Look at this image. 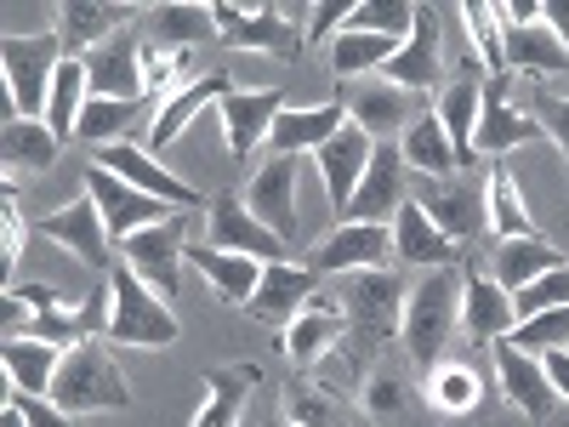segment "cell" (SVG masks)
Masks as SVG:
<instances>
[{
	"instance_id": "1",
	"label": "cell",
	"mask_w": 569,
	"mask_h": 427,
	"mask_svg": "<svg viewBox=\"0 0 569 427\" xmlns=\"http://www.w3.org/2000/svg\"><path fill=\"white\" fill-rule=\"evenodd\" d=\"M405 297H410V285H405L399 268H359V274H342L337 302H342V314H348V348H337L330 359L348 365V383L370 376L382 342L405 325Z\"/></svg>"
},
{
	"instance_id": "2",
	"label": "cell",
	"mask_w": 569,
	"mask_h": 427,
	"mask_svg": "<svg viewBox=\"0 0 569 427\" xmlns=\"http://www.w3.org/2000/svg\"><path fill=\"white\" fill-rule=\"evenodd\" d=\"M456 330H461V268H427L410 285L405 325H399L410 365L421 376H433L439 370V354H445V342L456 337Z\"/></svg>"
},
{
	"instance_id": "3",
	"label": "cell",
	"mask_w": 569,
	"mask_h": 427,
	"mask_svg": "<svg viewBox=\"0 0 569 427\" xmlns=\"http://www.w3.org/2000/svg\"><path fill=\"white\" fill-rule=\"evenodd\" d=\"M182 337V325L166 297H154L126 262L109 268V337L120 348H171Z\"/></svg>"
},
{
	"instance_id": "4",
	"label": "cell",
	"mask_w": 569,
	"mask_h": 427,
	"mask_svg": "<svg viewBox=\"0 0 569 427\" xmlns=\"http://www.w3.org/2000/svg\"><path fill=\"white\" fill-rule=\"evenodd\" d=\"M52 405H63L69 416H86V410H126L131 405V388H126V370L109 359L103 342H74L52 376Z\"/></svg>"
},
{
	"instance_id": "5",
	"label": "cell",
	"mask_w": 569,
	"mask_h": 427,
	"mask_svg": "<svg viewBox=\"0 0 569 427\" xmlns=\"http://www.w3.org/2000/svg\"><path fill=\"white\" fill-rule=\"evenodd\" d=\"M0 58H7V91H12V115L18 120H46L52 103V80L63 69V40L58 34H7L0 40Z\"/></svg>"
},
{
	"instance_id": "6",
	"label": "cell",
	"mask_w": 569,
	"mask_h": 427,
	"mask_svg": "<svg viewBox=\"0 0 569 427\" xmlns=\"http://www.w3.org/2000/svg\"><path fill=\"white\" fill-rule=\"evenodd\" d=\"M188 240H194V211H171L166 222H154V228H142V234H131V240L120 246V257H126V268L149 285L154 297H177L182 291V251H188Z\"/></svg>"
},
{
	"instance_id": "7",
	"label": "cell",
	"mask_w": 569,
	"mask_h": 427,
	"mask_svg": "<svg viewBox=\"0 0 569 427\" xmlns=\"http://www.w3.org/2000/svg\"><path fill=\"white\" fill-rule=\"evenodd\" d=\"M337 98L348 103V120H353L370 142H376V137L393 142V137H405L421 115H433V109L416 98V91H405V86H393V80H382V75H376V80H342Z\"/></svg>"
},
{
	"instance_id": "8",
	"label": "cell",
	"mask_w": 569,
	"mask_h": 427,
	"mask_svg": "<svg viewBox=\"0 0 569 427\" xmlns=\"http://www.w3.org/2000/svg\"><path fill=\"white\" fill-rule=\"evenodd\" d=\"M313 7H262V12H251V7H228V0H217L211 7V18H217V34L228 40V46H240V52H273V58H284L291 63L297 52H302V29H297V18H308Z\"/></svg>"
},
{
	"instance_id": "9",
	"label": "cell",
	"mask_w": 569,
	"mask_h": 427,
	"mask_svg": "<svg viewBox=\"0 0 569 427\" xmlns=\"http://www.w3.org/2000/svg\"><path fill=\"white\" fill-rule=\"evenodd\" d=\"M211 251H240V257H257V262H291V246L279 240L273 228H262L251 211H246V195H217L206 206V240Z\"/></svg>"
},
{
	"instance_id": "10",
	"label": "cell",
	"mask_w": 569,
	"mask_h": 427,
	"mask_svg": "<svg viewBox=\"0 0 569 427\" xmlns=\"http://www.w3.org/2000/svg\"><path fill=\"white\" fill-rule=\"evenodd\" d=\"M91 166H103V171H114L120 182H131V188H142V195L166 200L171 211H206V206H211L200 188H188L182 177H171L149 149H137L131 137H126V142H109V149H98V155H91Z\"/></svg>"
},
{
	"instance_id": "11",
	"label": "cell",
	"mask_w": 569,
	"mask_h": 427,
	"mask_svg": "<svg viewBox=\"0 0 569 427\" xmlns=\"http://www.w3.org/2000/svg\"><path fill=\"white\" fill-rule=\"evenodd\" d=\"M246 211L273 228L284 246L302 240V211H297V160L291 155H273L246 177Z\"/></svg>"
},
{
	"instance_id": "12",
	"label": "cell",
	"mask_w": 569,
	"mask_h": 427,
	"mask_svg": "<svg viewBox=\"0 0 569 427\" xmlns=\"http://www.w3.org/2000/svg\"><path fill=\"white\" fill-rule=\"evenodd\" d=\"M29 228L46 234V240H58V246H63L69 257H80L86 268H98V274L114 268L109 222H103V211H98V200H91V195H80V200H69V206H58V211H46V217H34Z\"/></svg>"
},
{
	"instance_id": "13",
	"label": "cell",
	"mask_w": 569,
	"mask_h": 427,
	"mask_svg": "<svg viewBox=\"0 0 569 427\" xmlns=\"http://www.w3.org/2000/svg\"><path fill=\"white\" fill-rule=\"evenodd\" d=\"M279 348H284V359H291V370H302V376H308L313 365H325L337 348H348V314H342V302L325 297V291H313L308 308L284 325Z\"/></svg>"
},
{
	"instance_id": "14",
	"label": "cell",
	"mask_w": 569,
	"mask_h": 427,
	"mask_svg": "<svg viewBox=\"0 0 569 427\" xmlns=\"http://www.w3.org/2000/svg\"><path fill=\"white\" fill-rule=\"evenodd\" d=\"M388 257H393L388 222H337L308 251V268L313 274H359V268H388Z\"/></svg>"
},
{
	"instance_id": "15",
	"label": "cell",
	"mask_w": 569,
	"mask_h": 427,
	"mask_svg": "<svg viewBox=\"0 0 569 427\" xmlns=\"http://www.w3.org/2000/svg\"><path fill=\"white\" fill-rule=\"evenodd\" d=\"M445 75V34H439V7H427V0H416V23H410V40L399 46V52L382 63V80L405 86V91H433Z\"/></svg>"
},
{
	"instance_id": "16",
	"label": "cell",
	"mask_w": 569,
	"mask_h": 427,
	"mask_svg": "<svg viewBox=\"0 0 569 427\" xmlns=\"http://www.w3.org/2000/svg\"><path fill=\"white\" fill-rule=\"evenodd\" d=\"M86 195L98 200V211H103V222H109V240H120V246L131 240V234H142V228H154V222L171 217L166 200H154V195H142V188L120 182V177L103 171V166H86Z\"/></svg>"
},
{
	"instance_id": "17",
	"label": "cell",
	"mask_w": 569,
	"mask_h": 427,
	"mask_svg": "<svg viewBox=\"0 0 569 427\" xmlns=\"http://www.w3.org/2000/svg\"><path fill=\"white\" fill-rule=\"evenodd\" d=\"M86 80H91V98H114V103L149 98V86H142V34H137V23L109 34L98 52H86Z\"/></svg>"
},
{
	"instance_id": "18",
	"label": "cell",
	"mask_w": 569,
	"mask_h": 427,
	"mask_svg": "<svg viewBox=\"0 0 569 427\" xmlns=\"http://www.w3.org/2000/svg\"><path fill=\"white\" fill-rule=\"evenodd\" d=\"M421 211L433 217L456 246L485 240V228H490V195H485L479 177H445V182H433V195H421Z\"/></svg>"
},
{
	"instance_id": "19",
	"label": "cell",
	"mask_w": 569,
	"mask_h": 427,
	"mask_svg": "<svg viewBox=\"0 0 569 427\" xmlns=\"http://www.w3.org/2000/svg\"><path fill=\"white\" fill-rule=\"evenodd\" d=\"M479 69H485V63L467 58V69L439 86V109H433L439 126H445V137H450V149H456V166H461V171L479 166V155H472V131H479V109H485V75H479Z\"/></svg>"
},
{
	"instance_id": "20",
	"label": "cell",
	"mask_w": 569,
	"mask_h": 427,
	"mask_svg": "<svg viewBox=\"0 0 569 427\" xmlns=\"http://www.w3.org/2000/svg\"><path fill=\"white\" fill-rule=\"evenodd\" d=\"M405 171H410V166H405V155H399V142H376L370 171H365V182L353 188L342 222H388V217H399V206L410 200V195H405Z\"/></svg>"
},
{
	"instance_id": "21",
	"label": "cell",
	"mask_w": 569,
	"mask_h": 427,
	"mask_svg": "<svg viewBox=\"0 0 569 427\" xmlns=\"http://www.w3.org/2000/svg\"><path fill=\"white\" fill-rule=\"evenodd\" d=\"M319 291V274L302 262H268L262 268V285L251 291V302H246V314L257 319V325H273V330H284L302 308H308V297Z\"/></svg>"
},
{
	"instance_id": "22",
	"label": "cell",
	"mask_w": 569,
	"mask_h": 427,
	"mask_svg": "<svg viewBox=\"0 0 569 427\" xmlns=\"http://www.w3.org/2000/svg\"><path fill=\"white\" fill-rule=\"evenodd\" d=\"M547 131L530 120V115H518L512 98H507V80H490L485 86V109H479V131H472V155L485 160H501L507 149H525V142H541Z\"/></svg>"
},
{
	"instance_id": "23",
	"label": "cell",
	"mask_w": 569,
	"mask_h": 427,
	"mask_svg": "<svg viewBox=\"0 0 569 427\" xmlns=\"http://www.w3.org/2000/svg\"><path fill=\"white\" fill-rule=\"evenodd\" d=\"M370 155H376V142H370L353 120H348V126L313 155V160H319V177H325V195H330V211H337V222L348 217V200H353V188H359L365 171H370Z\"/></svg>"
},
{
	"instance_id": "24",
	"label": "cell",
	"mask_w": 569,
	"mask_h": 427,
	"mask_svg": "<svg viewBox=\"0 0 569 427\" xmlns=\"http://www.w3.org/2000/svg\"><path fill=\"white\" fill-rule=\"evenodd\" d=\"M279 109H284L279 91H228V98L217 103L228 155H233V160H251L257 149H268V131H273Z\"/></svg>"
},
{
	"instance_id": "25",
	"label": "cell",
	"mask_w": 569,
	"mask_h": 427,
	"mask_svg": "<svg viewBox=\"0 0 569 427\" xmlns=\"http://www.w3.org/2000/svg\"><path fill=\"white\" fill-rule=\"evenodd\" d=\"M228 91H233V75H228V69H211V75H200V80H188L177 98H166V109H160L154 126H149V155H166L171 142L194 126L206 109H217V103L228 98Z\"/></svg>"
},
{
	"instance_id": "26",
	"label": "cell",
	"mask_w": 569,
	"mask_h": 427,
	"mask_svg": "<svg viewBox=\"0 0 569 427\" xmlns=\"http://www.w3.org/2000/svg\"><path fill=\"white\" fill-rule=\"evenodd\" d=\"M496 383H501V394L525 410L530 421H547L552 405H558V388L547 383V365L536 354H525V348H512L507 337L496 342Z\"/></svg>"
},
{
	"instance_id": "27",
	"label": "cell",
	"mask_w": 569,
	"mask_h": 427,
	"mask_svg": "<svg viewBox=\"0 0 569 427\" xmlns=\"http://www.w3.org/2000/svg\"><path fill=\"white\" fill-rule=\"evenodd\" d=\"M131 18H142V7H114V0H63L58 7V40L69 58L98 52L109 34H120Z\"/></svg>"
},
{
	"instance_id": "28",
	"label": "cell",
	"mask_w": 569,
	"mask_h": 427,
	"mask_svg": "<svg viewBox=\"0 0 569 427\" xmlns=\"http://www.w3.org/2000/svg\"><path fill=\"white\" fill-rule=\"evenodd\" d=\"M257 383H262V365H251V359H233V365L206 370V399H200V410H194L188 427H240Z\"/></svg>"
},
{
	"instance_id": "29",
	"label": "cell",
	"mask_w": 569,
	"mask_h": 427,
	"mask_svg": "<svg viewBox=\"0 0 569 427\" xmlns=\"http://www.w3.org/2000/svg\"><path fill=\"white\" fill-rule=\"evenodd\" d=\"M512 325H518V314H512V297L501 291L496 279H485V268H461V330L467 337H479V342H501V337H512Z\"/></svg>"
},
{
	"instance_id": "30",
	"label": "cell",
	"mask_w": 569,
	"mask_h": 427,
	"mask_svg": "<svg viewBox=\"0 0 569 427\" xmlns=\"http://www.w3.org/2000/svg\"><path fill=\"white\" fill-rule=\"evenodd\" d=\"M348 126V103L342 98H330V103H319V109H279V120H273V131H268V155H319L330 137H337Z\"/></svg>"
},
{
	"instance_id": "31",
	"label": "cell",
	"mask_w": 569,
	"mask_h": 427,
	"mask_svg": "<svg viewBox=\"0 0 569 427\" xmlns=\"http://www.w3.org/2000/svg\"><path fill=\"white\" fill-rule=\"evenodd\" d=\"M393 257L410 268H456V240L421 211V200H405L393 217Z\"/></svg>"
},
{
	"instance_id": "32",
	"label": "cell",
	"mask_w": 569,
	"mask_h": 427,
	"mask_svg": "<svg viewBox=\"0 0 569 427\" xmlns=\"http://www.w3.org/2000/svg\"><path fill=\"white\" fill-rule=\"evenodd\" d=\"M501 34H507V69H518L525 80H547V75L569 69V52H563V40L547 29V18H536V23H501Z\"/></svg>"
},
{
	"instance_id": "33",
	"label": "cell",
	"mask_w": 569,
	"mask_h": 427,
	"mask_svg": "<svg viewBox=\"0 0 569 427\" xmlns=\"http://www.w3.org/2000/svg\"><path fill=\"white\" fill-rule=\"evenodd\" d=\"M182 257L211 279V291H217L228 308H246V302H251V291L262 285V268H268V262H257V257H240V251H211V246H194V240H188V251H182Z\"/></svg>"
},
{
	"instance_id": "34",
	"label": "cell",
	"mask_w": 569,
	"mask_h": 427,
	"mask_svg": "<svg viewBox=\"0 0 569 427\" xmlns=\"http://www.w3.org/2000/svg\"><path fill=\"white\" fill-rule=\"evenodd\" d=\"M142 29H149V46H160V52H194L217 34V18L211 7L171 0V7H142Z\"/></svg>"
},
{
	"instance_id": "35",
	"label": "cell",
	"mask_w": 569,
	"mask_h": 427,
	"mask_svg": "<svg viewBox=\"0 0 569 427\" xmlns=\"http://www.w3.org/2000/svg\"><path fill=\"white\" fill-rule=\"evenodd\" d=\"M58 131L46 126V120H18V115H7V126H0V155H7V171L18 177V171H29V177H46L58 166Z\"/></svg>"
},
{
	"instance_id": "36",
	"label": "cell",
	"mask_w": 569,
	"mask_h": 427,
	"mask_svg": "<svg viewBox=\"0 0 569 427\" xmlns=\"http://www.w3.org/2000/svg\"><path fill=\"white\" fill-rule=\"evenodd\" d=\"M552 268H563V257L547 246V234H541V240H496L490 246V279L501 285L507 297H518L530 279H541Z\"/></svg>"
},
{
	"instance_id": "37",
	"label": "cell",
	"mask_w": 569,
	"mask_h": 427,
	"mask_svg": "<svg viewBox=\"0 0 569 427\" xmlns=\"http://www.w3.org/2000/svg\"><path fill=\"white\" fill-rule=\"evenodd\" d=\"M284 427H353V405L342 394L319 388L313 376L291 370V383H284Z\"/></svg>"
},
{
	"instance_id": "38",
	"label": "cell",
	"mask_w": 569,
	"mask_h": 427,
	"mask_svg": "<svg viewBox=\"0 0 569 427\" xmlns=\"http://www.w3.org/2000/svg\"><path fill=\"white\" fill-rule=\"evenodd\" d=\"M69 348L46 342V337H7V348H0V359H7V376L18 394H52V376L63 365Z\"/></svg>"
},
{
	"instance_id": "39",
	"label": "cell",
	"mask_w": 569,
	"mask_h": 427,
	"mask_svg": "<svg viewBox=\"0 0 569 427\" xmlns=\"http://www.w3.org/2000/svg\"><path fill=\"white\" fill-rule=\"evenodd\" d=\"M399 155H405L410 171L433 177V182H445V177L461 171V166H456V149H450V137H445V126H439V115H421V120L399 137Z\"/></svg>"
},
{
	"instance_id": "40",
	"label": "cell",
	"mask_w": 569,
	"mask_h": 427,
	"mask_svg": "<svg viewBox=\"0 0 569 427\" xmlns=\"http://www.w3.org/2000/svg\"><path fill=\"white\" fill-rule=\"evenodd\" d=\"M490 240H541V228L530 222L518 182L501 160H490Z\"/></svg>"
},
{
	"instance_id": "41",
	"label": "cell",
	"mask_w": 569,
	"mask_h": 427,
	"mask_svg": "<svg viewBox=\"0 0 569 427\" xmlns=\"http://www.w3.org/2000/svg\"><path fill=\"white\" fill-rule=\"evenodd\" d=\"M393 52H399V40H388V34H353V29H342L337 40H330V69H337V86L342 80H365V69H382Z\"/></svg>"
},
{
	"instance_id": "42",
	"label": "cell",
	"mask_w": 569,
	"mask_h": 427,
	"mask_svg": "<svg viewBox=\"0 0 569 427\" xmlns=\"http://www.w3.org/2000/svg\"><path fill=\"white\" fill-rule=\"evenodd\" d=\"M427 405L445 410V416H472L485 405V383L472 365H439L433 376H427Z\"/></svg>"
},
{
	"instance_id": "43",
	"label": "cell",
	"mask_w": 569,
	"mask_h": 427,
	"mask_svg": "<svg viewBox=\"0 0 569 427\" xmlns=\"http://www.w3.org/2000/svg\"><path fill=\"white\" fill-rule=\"evenodd\" d=\"M160 103V98H137V103H114V98H91L86 115H80V137L98 142V149H109V142H126V131L142 120V109Z\"/></svg>"
},
{
	"instance_id": "44",
	"label": "cell",
	"mask_w": 569,
	"mask_h": 427,
	"mask_svg": "<svg viewBox=\"0 0 569 427\" xmlns=\"http://www.w3.org/2000/svg\"><path fill=\"white\" fill-rule=\"evenodd\" d=\"M359 388H365V416H376L382 427H405V421H410V394H405V383H399L393 365L376 359Z\"/></svg>"
},
{
	"instance_id": "45",
	"label": "cell",
	"mask_w": 569,
	"mask_h": 427,
	"mask_svg": "<svg viewBox=\"0 0 569 427\" xmlns=\"http://www.w3.org/2000/svg\"><path fill=\"white\" fill-rule=\"evenodd\" d=\"M410 23H416V0H365V7H353L348 12V23L342 29H353V34H388V40H410Z\"/></svg>"
},
{
	"instance_id": "46",
	"label": "cell",
	"mask_w": 569,
	"mask_h": 427,
	"mask_svg": "<svg viewBox=\"0 0 569 427\" xmlns=\"http://www.w3.org/2000/svg\"><path fill=\"white\" fill-rule=\"evenodd\" d=\"M461 18H467V34L479 40L490 80H507V34H501V12H496V7H485V0H467Z\"/></svg>"
},
{
	"instance_id": "47",
	"label": "cell",
	"mask_w": 569,
	"mask_h": 427,
	"mask_svg": "<svg viewBox=\"0 0 569 427\" xmlns=\"http://www.w3.org/2000/svg\"><path fill=\"white\" fill-rule=\"evenodd\" d=\"M512 348H525V354H552V348H569V308H552V314H536V319H518L512 325Z\"/></svg>"
},
{
	"instance_id": "48",
	"label": "cell",
	"mask_w": 569,
	"mask_h": 427,
	"mask_svg": "<svg viewBox=\"0 0 569 427\" xmlns=\"http://www.w3.org/2000/svg\"><path fill=\"white\" fill-rule=\"evenodd\" d=\"M525 103H530V120L558 142V155L569 160V98L547 91V80H525Z\"/></svg>"
},
{
	"instance_id": "49",
	"label": "cell",
	"mask_w": 569,
	"mask_h": 427,
	"mask_svg": "<svg viewBox=\"0 0 569 427\" xmlns=\"http://www.w3.org/2000/svg\"><path fill=\"white\" fill-rule=\"evenodd\" d=\"M552 308H569V262L552 268V274H541V279H530L525 291L512 297V314L518 319H536V314H552Z\"/></svg>"
},
{
	"instance_id": "50",
	"label": "cell",
	"mask_w": 569,
	"mask_h": 427,
	"mask_svg": "<svg viewBox=\"0 0 569 427\" xmlns=\"http://www.w3.org/2000/svg\"><path fill=\"white\" fill-rule=\"evenodd\" d=\"M23 257V206H18V188L7 182V200H0V262H7V274L18 268Z\"/></svg>"
},
{
	"instance_id": "51",
	"label": "cell",
	"mask_w": 569,
	"mask_h": 427,
	"mask_svg": "<svg viewBox=\"0 0 569 427\" xmlns=\"http://www.w3.org/2000/svg\"><path fill=\"white\" fill-rule=\"evenodd\" d=\"M12 405L23 410L29 427H74V416H69L63 405H52L46 394H12Z\"/></svg>"
},
{
	"instance_id": "52",
	"label": "cell",
	"mask_w": 569,
	"mask_h": 427,
	"mask_svg": "<svg viewBox=\"0 0 569 427\" xmlns=\"http://www.w3.org/2000/svg\"><path fill=\"white\" fill-rule=\"evenodd\" d=\"M348 12H353V7H342V0H325V7H313V12H308V18H313V23H308V40H325L337 23H348Z\"/></svg>"
},
{
	"instance_id": "53",
	"label": "cell",
	"mask_w": 569,
	"mask_h": 427,
	"mask_svg": "<svg viewBox=\"0 0 569 427\" xmlns=\"http://www.w3.org/2000/svg\"><path fill=\"white\" fill-rule=\"evenodd\" d=\"M29 325H34L29 302H23L18 291H7V308H0V330H7V337H29Z\"/></svg>"
},
{
	"instance_id": "54",
	"label": "cell",
	"mask_w": 569,
	"mask_h": 427,
	"mask_svg": "<svg viewBox=\"0 0 569 427\" xmlns=\"http://www.w3.org/2000/svg\"><path fill=\"white\" fill-rule=\"evenodd\" d=\"M541 365H547V383L558 388V399L569 405V348H552V354H541Z\"/></svg>"
},
{
	"instance_id": "55",
	"label": "cell",
	"mask_w": 569,
	"mask_h": 427,
	"mask_svg": "<svg viewBox=\"0 0 569 427\" xmlns=\"http://www.w3.org/2000/svg\"><path fill=\"white\" fill-rule=\"evenodd\" d=\"M541 18H547V29L563 40V52H569V0H547V7H541Z\"/></svg>"
},
{
	"instance_id": "56",
	"label": "cell",
	"mask_w": 569,
	"mask_h": 427,
	"mask_svg": "<svg viewBox=\"0 0 569 427\" xmlns=\"http://www.w3.org/2000/svg\"><path fill=\"white\" fill-rule=\"evenodd\" d=\"M0 427H29V421H23V410H18L12 399H7V410H0Z\"/></svg>"
}]
</instances>
